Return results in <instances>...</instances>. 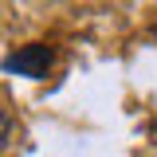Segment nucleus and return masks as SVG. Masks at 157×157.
<instances>
[{
    "mask_svg": "<svg viewBox=\"0 0 157 157\" xmlns=\"http://www.w3.org/2000/svg\"><path fill=\"white\" fill-rule=\"evenodd\" d=\"M4 137H8V114L0 110V141H4Z\"/></svg>",
    "mask_w": 157,
    "mask_h": 157,
    "instance_id": "2",
    "label": "nucleus"
},
{
    "mask_svg": "<svg viewBox=\"0 0 157 157\" xmlns=\"http://www.w3.org/2000/svg\"><path fill=\"white\" fill-rule=\"evenodd\" d=\"M0 67L16 78H47V71L55 67V51L47 43H28V47H16L12 55H4Z\"/></svg>",
    "mask_w": 157,
    "mask_h": 157,
    "instance_id": "1",
    "label": "nucleus"
}]
</instances>
